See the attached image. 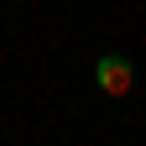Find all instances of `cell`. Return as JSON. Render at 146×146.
<instances>
[{
    "label": "cell",
    "mask_w": 146,
    "mask_h": 146,
    "mask_svg": "<svg viewBox=\"0 0 146 146\" xmlns=\"http://www.w3.org/2000/svg\"><path fill=\"white\" fill-rule=\"evenodd\" d=\"M94 89L110 99H125L136 89V63L131 58H120V52H104V58L94 63Z\"/></svg>",
    "instance_id": "cell-1"
}]
</instances>
